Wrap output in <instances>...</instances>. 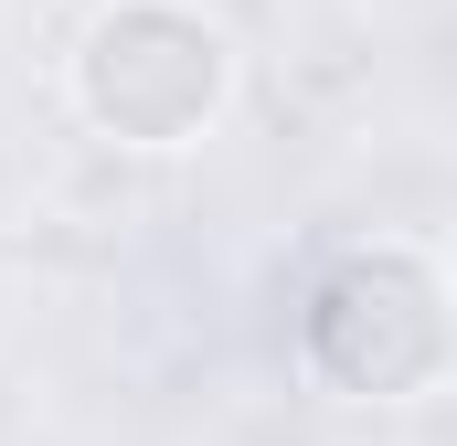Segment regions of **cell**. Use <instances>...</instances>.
Here are the masks:
<instances>
[{
	"label": "cell",
	"instance_id": "1",
	"mask_svg": "<svg viewBox=\"0 0 457 446\" xmlns=\"http://www.w3.org/2000/svg\"><path fill=\"white\" fill-rule=\"evenodd\" d=\"M447 277L426 244H351L298 309V361L351 404H415L447 383Z\"/></svg>",
	"mask_w": 457,
	"mask_h": 446
},
{
	"label": "cell",
	"instance_id": "2",
	"mask_svg": "<svg viewBox=\"0 0 457 446\" xmlns=\"http://www.w3.org/2000/svg\"><path fill=\"white\" fill-rule=\"evenodd\" d=\"M75 107L117 149H192L234 107V32L192 0H107L75 32Z\"/></svg>",
	"mask_w": 457,
	"mask_h": 446
}]
</instances>
